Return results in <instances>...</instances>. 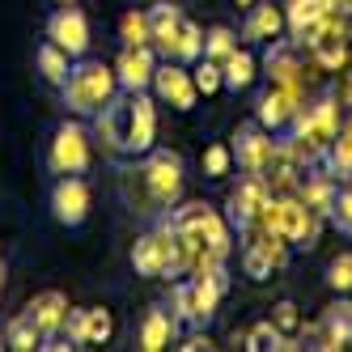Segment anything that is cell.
Listing matches in <instances>:
<instances>
[{"label": "cell", "mask_w": 352, "mask_h": 352, "mask_svg": "<svg viewBox=\"0 0 352 352\" xmlns=\"http://www.w3.org/2000/svg\"><path fill=\"white\" fill-rule=\"evenodd\" d=\"M234 5H238V9H250V5H259V0H234Z\"/></svg>", "instance_id": "35"}, {"label": "cell", "mask_w": 352, "mask_h": 352, "mask_svg": "<svg viewBox=\"0 0 352 352\" xmlns=\"http://www.w3.org/2000/svg\"><path fill=\"white\" fill-rule=\"evenodd\" d=\"M255 72H259V60H255V52L242 43V47H234V52L221 60V89L242 94V89L255 85Z\"/></svg>", "instance_id": "20"}, {"label": "cell", "mask_w": 352, "mask_h": 352, "mask_svg": "<svg viewBox=\"0 0 352 352\" xmlns=\"http://www.w3.org/2000/svg\"><path fill=\"white\" fill-rule=\"evenodd\" d=\"M289 263V242L276 234V230H259L250 225L242 234V272L250 280H267L272 272H280Z\"/></svg>", "instance_id": "6"}, {"label": "cell", "mask_w": 352, "mask_h": 352, "mask_svg": "<svg viewBox=\"0 0 352 352\" xmlns=\"http://www.w3.org/2000/svg\"><path fill=\"white\" fill-rule=\"evenodd\" d=\"M34 68H38V77L47 81V85H64V77H68V68H72V56L68 52H60L56 43H43L38 52H34Z\"/></svg>", "instance_id": "22"}, {"label": "cell", "mask_w": 352, "mask_h": 352, "mask_svg": "<svg viewBox=\"0 0 352 352\" xmlns=\"http://www.w3.org/2000/svg\"><path fill=\"white\" fill-rule=\"evenodd\" d=\"M191 81H195V89L204 94V98H212V94L221 89V64L208 60V56H199V60L191 64Z\"/></svg>", "instance_id": "28"}, {"label": "cell", "mask_w": 352, "mask_h": 352, "mask_svg": "<svg viewBox=\"0 0 352 352\" xmlns=\"http://www.w3.org/2000/svg\"><path fill=\"white\" fill-rule=\"evenodd\" d=\"M89 204H94V195H89V183L81 174H60L52 183V191H47V208H52V217L64 230H81L89 221Z\"/></svg>", "instance_id": "7"}, {"label": "cell", "mask_w": 352, "mask_h": 352, "mask_svg": "<svg viewBox=\"0 0 352 352\" xmlns=\"http://www.w3.org/2000/svg\"><path fill=\"white\" fill-rule=\"evenodd\" d=\"M352 344V301L348 293H340V301H331V306L322 310V318L306 331V348H348Z\"/></svg>", "instance_id": "13"}, {"label": "cell", "mask_w": 352, "mask_h": 352, "mask_svg": "<svg viewBox=\"0 0 352 352\" xmlns=\"http://www.w3.org/2000/svg\"><path fill=\"white\" fill-rule=\"evenodd\" d=\"M340 107H348L352 111V77L344 81V89H340Z\"/></svg>", "instance_id": "33"}, {"label": "cell", "mask_w": 352, "mask_h": 352, "mask_svg": "<svg viewBox=\"0 0 352 352\" xmlns=\"http://www.w3.org/2000/svg\"><path fill=\"white\" fill-rule=\"evenodd\" d=\"M327 221H331L340 234H348V238H352V174H348V179L336 187L331 208H327Z\"/></svg>", "instance_id": "25"}, {"label": "cell", "mask_w": 352, "mask_h": 352, "mask_svg": "<svg viewBox=\"0 0 352 352\" xmlns=\"http://www.w3.org/2000/svg\"><path fill=\"white\" fill-rule=\"evenodd\" d=\"M199 170H204V179H212V183H221L225 174H234V148H230V140H212L204 153H199Z\"/></svg>", "instance_id": "23"}, {"label": "cell", "mask_w": 352, "mask_h": 352, "mask_svg": "<svg viewBox=\"0 0 352 352\" xmlns=\"http://www.w3.org/2000/svg\"><path fill=\"white\" fill-rule=\"evenodd\" d=\"M94 136L102 140L111 153H123V157L148 153L153 140H157V111H153L148 89H140V94L119 89L111 102L94 115Z\"/></svg>", "instance_id": "1"}, {"label": "cell", "mask_w": 352, "mask_h": 352, "mask_svg": "<svg viewBox=\"0 0 352 352\" xmlns=\"http://www.w3.org/2000/svg\"><path fill=\"white\" fill-rule=\"evenodd\" d=\"M5 348L13 352H30V348H43V336H38V327L26 318V310H21L9 327H5Z\"/></svg>", "instance_id": "24"}, {"label": "cell", "mask_w": 352, "mask_h": 352, "mask_svg": "<svg viewBox=\"0 0 352 352\" xmlns=\"http://www.w3.org/2000/svg\"><path fill=\"white\" fill-rule=\"evenodd\" d=\"M0 293H5V255H0Z\"/></svg>", "instance_id": "34"}, {"label": "cell", "mask_w": 352, "mask_h": 352, "mask_svg": "<svg viewBox=\"0 0 352 352\" xmlns=\"http://www.w3.org/2000/svg\"><path fill=\"white\" fill-rule=\"evenodd\" d=\"M183 183H187L183 157L174 153V148H148V153H140V166L128 170V179H123V195H128V204L140 217L157 221V217H166L174 204H179Z\"/></svg>", "instance_id": "2"}, {"label": "cell", "mask_w": 352, "mask_h": 352, "mask_svg": "<svg viewBox=\"0 0 352 352\" xmlns=\"http://www.w3.org/2000/svg\"><path fill=\"white\" fill-rule=\"evenodd\" d=\"M153 72H157V52L148 43H123V52L115 60V81L123 94H140L153 85Z\"/></svg>", "instance_id": "14"}, {"label": "cell", "mask_w": 352, "mask_h": 352, "mask_svg": "<svg viewBox=\"0 0 352 352\" xmlns=\"http://www.w3.org/2000/svg\"><path fill=\"white\" fill-rule=\"evenodd\" d=\"M267 195H272V187H267L263 174H242L238 187L230 191V199H225V221H230V230L246 234L250 225L259 221V212H263V204H267Z\"/></svg>", "instance_id": "8"}, {"label": "cell", "mask_w": 352, "mask_h": 352, "mask_svg": "<svg viewBox=\"0 0 352 352\" xmlns=\"http://www.w3.org/2000/svg\"><path fill=\"white\" fill-rule=\"evenodd\" d=\"M157 94V102L174 107V111H191L195 107V81H191V68L179 64V60H157V72H153V85H148Z\"/></svg>", "instance_id": "12"}, {"label": "cell", "mask_w": 352, "mask_h": 352, "mask_svg": "<svg viewBox=\"0 0 352 352\" xmlns=\"http://www.w3.org/2000/svg\"><path fill=\"white\" fill-rule=\"evenodd\" d=\"M199 56H204V30H199L191 17H183V26H179V34H174L170 56H166V60H179V64H187V68H191Z\"/></svg>", "instance_id": "21"}, {"label": "cell", "mask_w": 352, "mask_h": 352, "mask_svg": "<svg viewBox=\"0 0 352 352\" xmlns=\"http://www.w3.org/2000/svg\"><path fill=\"white\" fill-rule=\"evenodd\" d=\"M230 148H234V166L242 174H263L272 166V157H276V148H280V144L272 140V132L263 128L259 119H250V123H242V128L234 132Z\"/></svg>", "instance_id": "10"}, {"label": "cell", "mask_w": 352, "mask_h": 352, "mask_svg": "<svg viewBox=\"0 0 352 352\" xmlns=\"http://www.w3.org/2000/svg\"><path fill=\"white\" fill-rule=\"evenodd\" d=\"M246 348L250 352H276V348H293V344L280 336V327H276L272 318H263V322H255L246 331Z\"/></svg>", "instance_id": "26"}, {"label": "cell", "mask_w": 352, "mask_h": 352, "mask_svg": "<svg viewBox=\"0 0 352 352\" xmlns=\"http://www.w3.org/2000/svg\"><path fill=\"white\" fill-rule=\"evenodd\" d=\"M327 285L336 293H352V250H344V255L327 263Z\"/></svg>", "instance_id": "29"}, {"label": "cell", "mask_w": 352, "mask_h": 352, "mask_svg": "<svg viewBox=\"0 0 352 352\" xmlns=\"http://www.w3.org/2000/svg\"><path fill=\"white\" fill-rule=\"evenodd\" d=\"M297 107H301V85L267 81V89L259 94V102H255V119L263 123L272 136H285L293 115H297Z\"/></svg>", "instance_id": "11"}, {"label": "cell", "mask_w": 352, "mask_h": 352, "mask_svg": "<svg viewBox=\"0 0 352 352\" xmlns=\"http://www.w3.org/2000/svg\"><path fill=\"white\" fill-rule=\"evenodd\" d=\"M179 348H183V352H199V348H212V344H208V336H204V331H191Z\"/></svg>", "instance_id": "32"}, {"label": "cell", "mask_w": 352, "mask_h": 352, "mask_svg": "<svg viewBox=\"0 0 352 352\" xmlns=\"http://www.w3.org/2000/svg\"><path fill=\"white\" fill-rule=\"evenodd\" d=\"M47 170L56 174H85L89 162H94V148H89V132L81 128V123H60V128L52 132V140H47V153H43Z\"/></svg>", "instance_id": "5"}, {"label": "cell", "mask_w": 352, "mask_h": 352, "mask_svg": "<svg viewBox=\"0 0 352 352\" xmlns=\"http://www.w3.org/2000/svg\"><path fill=\"white\" fill-rule=\"evenodd\" d=\"M115 94H119L115 68H107L94 56H81V60H72L68 77L60 85V102L68 107V115H98Z\"/></svg>", "instance_id": "4"}, {"label": "cell", "mask_w": 352, "mask_h": 352, "mask_svg": "<svg viewBox=\"0 0 352 352\" xmlns=\"http://www.w3.org/2000/svg\"><path fill=\"white\" fill-rule=\"evenodd\" d=\"M280 30H285V9H280V5H272V0H259V5H250V9H246L238 38H242L246 47H255V43L280 38Z\"/></svg>", "instance_id": "15"}, {"label": "cell", "mask_w": 352, "mask_h": 352, "mask_svg": "<svg viewBox=\"0 0 352 352\" xmlns=\"http://www.w3.org/2000/svg\"><path fill=\"white\" fill-rule=\"evenodd\" d=\"M272 322L280 327V336H285V340H289L293 331H301V314H297V306H293L289 297H285V301H276V306H272Z\"/></svg>", "instance_id": "31"}, {"label": "cell", "mask_w": 352, "mask_h": 352, "mask_svg": "<svg viewBox=\"0 0 352 352\" xmlns=\"http://www.w3.org/2000/svg\"><path fill=\"white\" fill-rule=\"evenodd\" d=\"M225 289H230V280H225V259H204L187 276H179V285L170 293V310L183 327L204 331L212 322V314H217V306H221Z\"/></svg>", "instance_id": "3"}, {"label": "cell", "mask_w": 352, "mask_h": 352, "mask_svg": "<svg viewBox=\"0 0 352 352\" xmlns=\"http://www.w3.org/2000/svg\"><path fill=\"white\" fill-rule=\"evenodd\" d=\"M47 43H56L60 52H68L72 60L89 56V43H94L89 17H85L77 5H56L52 17H47Z\"/></svg>", "instance_id": "9"}, {"label": "cell", "mask_w": 352, "mask_h": 352, "mask_svg": "<svg viewBox=\"0 0 352 352\" xmlns=\"http://www.w3.org/2000/svg\"><path fill=\"white\" fill-rule=\"evenodd\" d=\"M52 5H77V0H52Z\"/></svg>", "instance_id": "36"}, {"label": "cell", "mask_w": 352, "mask_h": 352, "mask_svg": "<svg viewBox=\"0 0 352 352\" xmlns=\"http://www.w3.org/2000/svg\"><path fill=\"white\" fill-rule=\"evenodd\" d=\"M119 38L123 43H148V13H136L128 9L119 17Z\"/></svg>", "instance_id": "30"}, {"label": "cell", "mask_w": 352, "mask_h": 352, "mask_svg": "<svg viewBox=\"0 0 352 352\" xmlns=\"http://www.w3.org/2000/svg\"><path fill=\"white\" fill-rule=\"evenodd\" d=\"M314 170L331 174V179H348V174H352V111L340 115V128H336L331 144L322 148V157H318Z\"/></svg>", "instance_id": "18"}, {"label": "cell", "mask_w": 352, "mask_h": 352, "mask_svg": "<svg viewBox=\"0 0 352 352\" xmlns=\"http://www.w3.org/2000/svg\"><path fill=\"white\" fill-rule=\"evenodd\" d=\"M0 348H5V331H0Z\"/></svg>", "instance_id": "37"}, {"label": "cell", "mask_w": 352, "mask_h": 352, "mask_svg": "<svg viewBox=\"0 0 352 352\" xmlns=\"http://www.w3.org/2000/svg\"><path fill=\"white\" fill-rule=\"evenodd\" d=\"M234 47H238V34H234L230 26H208V30H204V56H208V60L221 64L225 56L234 52Z\"/></svg>", "instance_id": "27"}, {"label": "cell", "mask_w": 352, "mask_h": 352, "mask_svg": "<svg viewBox=\"0 0 352 352\" xmlns=\"http://www.w3.org/2000/svg\"><path fill=\"white\" fill-rule=\"evenodd\" d=\"M174 327H179L174 310L166 306V301H153V306L144 310V318H140L136 348H140V352H162L166 344H174Z\"/></svg>", "instance_id": "16"}, {"label": "cell", "mask_w": 352, "mask_h": 352, "mask_svg": "<svg viewBox=\"0 0 352 352\" xmlns=\"http://www.w3.org/2000/svg\"><path fill=\"white\" fill-rule=\"evenodd\" d=\"M26 318L38 327L43 340H52L64 331V318H68V297L60 289H47V293H34V301L26 306Z\"/></svg>", "instance_id": "17"}, {"label": "cell", "mask_w": 352, "mask_h": 352, "mask_svg": "<svg viewBox=\"0 0 352 352\" xmlns=\"http://www.w3.org/2000/svg\"><path fill=\"white\" fill-rule=\"evenodd\" d=\"M144 13H148V47H153V52L166 60L174 34H179V26H183V9L170 5V0H157V5L144 9Z\"/></svg>", "instance_id": "19"}, {"label": "cell", "mask_w": 352, "mask_h": 352, "mask_svg": "<svg viewBox=\"0 0 352 352\" xmlns=\"http://www.w3.org/2000/svg\"><path fill=\"white\" fill-rule=\"evenodd\" d=\"M348 5H352V0H348Z\"/></svg>", "instance_id": "38"}]
</instances>
